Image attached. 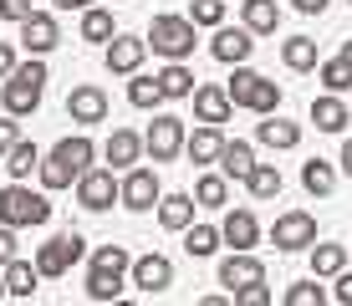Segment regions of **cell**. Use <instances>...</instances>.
Instances as JSON below:
<instances>
[{
  "label": "cell",
  "instance_id": "27",
  "mask_svg": "<svg viewBox=\"0 0 352 306\" xmlns=\"http://www.w3.org/2000/svg\"><path fill=\"white\" fill-rule=\"evenodd\" d=\"M347 271V245H311V281L342 276Z\"/></svg>",
  "mask_w": 352,
  "mask_h": 306
},
{
  "label": "cell",
  "instance_id": "41",
  "mask_svg": "<svg viewBox=\"0 0 352 306\" xmlns=\"http://www.w3.org/2000/svg\"><path fill=\"white\" fill-rule=\"evenodd\" d=\"M230 306H271V286H245V291H235V301Z\"/></svg>",
  "mask_w": 352,
  "mask_h": 306
},
{
  "label": "cell",
  "instance_id": "2",
  "mask_svg": "<svg viewBox=\"0 0 352 306\" xmlns=\"http://www.w3.org/2000/svg\"><path fill=\"white\" fill-rule=\"evenodd\" d=\"M41 97H46V61H41V56L21 61V67L6 77V87H0L6 118H26V113H36V107H41Z\"/></svg>",
  "mask_w": 352,
  "mask_h": 306
},
{
  "label": "cell",
  "instance_id": "14",
  "mask_svg": "<svg viewBox=\"0 0 352 306\" xmlns=\"http://www.w3.org/2000/svg\"><path fill=\"white\" fill-rule=\"evenodd\" d=\"M67 118H72V122H107V92L92 87V82L72 87V97H67Z\"/></svg>",
  "mask_w": 352,
  "mask_h": 306
},
{
  "label": "cell",
  "instance_id": "34",
  "mask_svg": "<svg viewBox=\"0 0 352 306\" xmlns=\"http://www.w3.org/2000/svg\"><path fill=\"white\" fill-rule=\"evenodd\" d=\"M225 199H230V184L220 174H204L199 184H194V204H204V210H220Z\"/></svg>",
  "mask_w": 352,
  "mask_h": 306
},
{
  "label": "cell",
  "instance_id": "25",
  "mask_svg": "<svg viewBox=\"0 0 352 306\" xmlns=\"http://www.w3.org/2000/svg\"><path fill=\"white\" fill-rule=\"evenodd\" d=\"M159 219H164V230H189L194 225V194H164Z\"/></svg>",
  "mask_w": 352,
  "mask_h": 306
},
{
  "label": "cell",
  "instance_id": "46",
  "mask_svg": "<svg viewBox=\"0 0 352 306\" xmlns=\"http://www.w3.org/2000/svg\"><path fill=\"white\" fill-rule=\"evenodd\" d=\"M337 301H342V306H352V271H342V276H337Z\"/></svg>",
  "mask_w": 352,
  "mask_h": 306
},
{
  "label": "cell",
  "instance_id": "45",
  "mask_svg": "<svg viewBox=\"0 0 352 306\" xmlns=\"http://www.w3.org/2000/svg\"><path fill=\"white\" fill-rule=\"evenodd\" d=\"M10 72H16V46L0 41V77H10Z\"/></svg>",
  "mask_w": 352,
  "mask_h": 306
},
{
  "label": "cell",
  "instance_id": "36",
  "mask_svg": "<svg viewBox=\"0 0 352 306\" xmlns=\"http://www.w3.org/2000/svg\"><path fill=\"white\" fill-rule=\"evenodd\" d=\"M82 41H113V10H82Z\"/></svg>",
  "mask_w": 352,
  "mask_h": 306
},
{
  "label": "cell",
  "instance_id": "8",
  "mask_svg": "<svg viewBox=\"0 0 352 306\" xmlns=\"http://www.w3.org/2000/svg\"><path fill=\"white\" fill-rule=\"evenodd\" d=\"M143 149L153 153V164H168V158L184 153V118L174 113H159L148 122V133H143Z\"/></svg>",
  "mask_w": 352,
  "mask_h": 306
},
{
  "label": "cell",
  "instance_id": "53",
  "mask_svg": "<svg viewBox=\"0 0 352 306\" xmlns=\"http://www.w3.org/2000/svg\"><path fill=\"white\" fill-rule=\"evenodd\" d=\"M0 296H6V281H0Z\"/></svg>",
  "mask_w": 352,
  "mask_h": 306
},
{
  "label": "cell",
  "instance_id": "31",
  "mask_svg": "<svg viewBox=\"0 0 352 306\" xmlns=\"http://www.w3.org/2000/svg\"><path fill=\"white\" fill-rule=\"evenodd\" d=\"M0 281H6V291H10V296H31L41 276H36V265H31V261H10L6 271H0Z\"/></svg>",
  "mask_w": 352,
  "mask_h": 306
},
{
  "label": "cell",
  "instance_id": "4",
  "mask_svg": "<svg viewBox=\"0 0 352 306\" xmlns=\"http://www.w3.org/2000/svg\"><path fill=\"white\" fill-rule=\"evenodd\" d=\"M225 97H230V107H250L261 118H276V107H281V87L271 77H261V72H250V67H235Z\"/></svg>",
  "mask_w": 352,
  "mask_h": 306
},
{
  "label": "cell",
  "instance_id": "44",
  "mask_svg": "<svg viewBox=\"0 0 352 306\" xmlns=\"http://www.w3.org/2000/svg\"><path fill=\"white\" fill-rule=\"evenodd\" d=\"M10 261H21V255H16V230H6V225H0V271H6Z\"/></svg>",
  "mask_w": 352,
  "mask_h": 306
},
{
  "label": "cell",
  "instance_id": "19",
  "mask_svg": "<svg viewBox=\"0 0 352 306\" xmlns=\"http://www.w3.org/2000/svg\"><path fill=\"white\" fill-rule=\"evenodd\" d=\"M250 174H256V149H250L245 138L225 143V149H220V179H225V184H230V179H240V184H245Z\"/></svg>",
  "mask_w": 352,
  "mask_h": 306
},
{
  "label": "cell",
  "instance_id": "32",
  "mask_svg": "<svg viewBox=\"0 0 352 306\" xmlns=\"http://www.w3.org/2000/svg\"><path fill=\"white\" fill-rule=\"evenodd\" d=\"M6 168H10V179L21 184V179L31 174V168H41V149H36V143H26V138H21L16 149L6 153Z\"/></svg>",
  "mask_w": 352,
  "mask_h": 306
},
{
  "label": "cell",
  "instance_id": "40",
  "mask_svg": "<svg viewBox=\"0 0 352 306\" xmlns=\"http://www.w3.org/2000/svg\"><path fill=\"white\" fill-rule=\"evenodd\" d=\"M322 87H327V97H337V92H347L352 87V67H342V61H322Z\"/></svg>",
  "mask_w": 352,
  "mask_h": 306
},
{
  "label": "cell",
  "instance_id": "49",
  "mask_svg": "<svg viewBox=\"0 0 352 306\" xmlns=\"http://www.w3.org/2000/svg\"><path fill=\"white\" fill-rule=\"evenodd\" d=\"M342 168H347V179H352V138L342 143Z\"/></svg>",
  "mask_w": 352,
  "mask_h": 306
},
{
  "label": "cell",
  "instance_id": "37",
  "mask_svg": "<svg viewBox=\"0 0 352 306\" xmlns=\"http://www.w3.org/2000/svg\"><path fill=\"white\" fill-rule=\"evenodd\" d=\"M189 26L199 31V26H214L220 31L225 26V0H194L189 6Z\"/></svg>",
  "mask_w": 352,
  "mask_h": 306
},
{
  "label": "cell",
  "instance_id": "50",
  "mask_svg": "<svg viewBox=\"0 0 352 306\" xmlns=\"http://www.w3.org/2000/svg\"><path fill=\"white\" fill-rule=\"evenodd\" d=\"M199 306H230V296H199Z\"/></svg>",
  "mask_w": 352,
  "mask_h": 306
},
{
  "label": "cell",
  "instance_id": "39",
  "mask_svg": "<svg viewBox=\"0 0 352 306\" xmlns=\"http://www.w3.org/2000/svg\"><path fill=\"white\" fill-rule=\"evenodd\" d=\"M286 306H327V286L296 281V286H286Z\"/></svg>",
  "mask_w": 352,
  "mask_h": 306
},
{
  "label": "cell",
  "instance_id": "26",
  "mask_svg": "<svg viewBox=\"0 0 352 306\" xmlns=\"http://www.w3.org/2000/svg\"><path fill=\"white\" fill-rule=\"evenodd\" d=\"M220 149H225L220 128H199L194 138H184V153L194 158V164H220Z\"/></svg>",
  "mask_w": 352,
  "mask_h": 306
},
{
  "label": "cell",
  "instance_id": "52",
  "mask_svg": "<svg viewBox=\"0 0 352 306\" xmlns=\"http://www.w3.org/2000/svg\"><path fill=\"white\" fill-rule=\"evenodd\" d=\"M113 306H138V301H113Z\"/></svg>",
  "mask_w": 352,
  "mask_h": 306
},
{
  "label": "cell",
  "instance_id": "47",
  "mask_svg": "<svg viewBox=\"0 0 352 306\" xmlns=\"http://www.w3.org/2000/svg\"><path fill=\"white\" fill-rule=\"evenodd\" d=\"M291 6H296L301 16H322V10H327V0H291Z\"/></svg>",
  "mask_w": 352,
  "mask_h": 306
},
{
  "label": "cell",
  "instance_id": "30",
  "mask_svg": "<svg viewBox=\"0 0 352 306\" xmlns=\"http://www.w3.org/2000/svg\"><path fill=\"white\" fill-rule=\"evenodd\" d=\"M332 184H337V174H332L327 158H307L301 164V189L307 194H332Z\"/></svg>",
  "mask_w": 352,
  "mask_h": 306
},
{
  "label": "cell",
  "instance_id": "5",
  "mask_svg": "<svg viewBox=\"0 0 352 306\" xmlns=\"http://www.w3.org/2000/svg\"><path fill=\"white\" fill-rule=\"evenodd\" d=\"M46 219H52V204H46V194H31L26 184H6V189H0V225H6V230L46 225Z\"/></svg>",
  "mask_w": 352,
  "mask_h": 306
},
{
  "label": "cell",
  "instance_id": "16",
  "mask_svg": "<svg viewBox=\"0 0 352 306\" xmlns=\"http://www.w3.org/2000/svg\"><path fill=\"white\" fill-rule=\"evenodd\" d=\"M210 52H214V61H225V67H245L250 52H256V41H250L245 26H240V31L220 26V31H214V41H210Z\"/></svg>",
  "mask_w": 352,
  "mask_h": 306
},
{
  "label": "cell",
  "instance_id": "48",
  "mask_svg": "<svg viewBox=\"0 0 352 306\" xmlns=\"http://www.w3.org/2000/svg\"><path fill=\"white\" fill-rule=\"evenodd\" d=\"M62 10H92V0H56Z\"/></svg>",
  "mask_w": 352,
  "mask_h": 306
},
{
  "label": "cell",
  "instance_id": "23",
  "mask_svg": "<svg viewBox=\"0 0 352 306\" xmlns=\"http://www.w3.org/2000/svg\"><path fill=\"white\" fill-rule=\"evenodd\" d=\"M102 153H107V164H113V168H133V164H138V153H143V138L133 128H113V138H107Z\"/></svg>",
  "mask_w": 352,
  "mask_h": 306
},
{
  "label": "cell",
  "instance_id": "21",
  "mask_svg": "<svg viewBox=\"0 0 352 306\" xmlns=\"http://www.w3.org/2000/svg\"><path fill=\"white\" fill-rule=\"evenodd\" d=\"M240 21H245L250 36H271L281 26V6H276V0H245V6H240Z\"/></svg>",
  "mask_w": 352,
  "mask_h": 306
},
{
  "label": "cell",
  "instance_id": "12",
  "mask_svg": "<svg viewBox=\"0 0 352 306\" xmlns=\"http://www.w3.org/2000/svg\"><path fill=\"white\" fill-rule=\"evenodd\" d=\"M56 41H62V26H56V16H46V10H31V16L21 21V46H26V56H46Z\"/></svg>",
  "mask_w": 352,
  "mask_h": 306
},
{
  "label": "cell",
  "instance_id": "15",
  "mask_svg": "<svg viewBox=\"0 0 352 306\" xmlns=\"http://www.w3.org/2000/svg\"><path fill=\"white\" fill-rule=\"evenodd\" d=\"M220 286H230V291L265 286V265L256 261V255H225L220 261Z\"/></svg>",
  "mask_w": 352,
  "mask_h": 306
},
{
  "label": "cell",
  "instance_id": "7",
  "mask_svg": "<svg viewBox=\"0 0 352 306\" xmlns=\"http://www.w3.org/2000/svg\"><path fill=\"white\" fill-rule=\"evenodd\" d=\"M82 245H87V240H82L77 230H62V235H52L41 250H36V276H67L72 265L82 261Z\"/></svg>",
  "mask_w": 352,
  "mask_h": 306
},
{
  "label": "cell",
  "instance_id": "20",
  "mask_svg": "<svg viewBox=\"0 0 352 306\" xmlns=\"http://www.w3.org/2000/svg\"><path fill=\"white\" fill-rule=\"evenodd\" d=\"M194 113H199L204 128L230 122V97H225V87H194Z\"/></svg>",
  "mask_w": 352,
  "mask_h": 306
},
{
  "label": "cell",
  "instance_id": "35",
  "mask_svg": "<svg viewBox=\"0 0 352 306\" xmlns=\"http://www.w3.org/2000/svg\"><path fill=\"white\" fill-rule=\"evenodd\" d=\"M245 184H250L256 199H276V194H281V168L276 164H256V174H250Z\"/></svg>",
  "mask_w": 352,
  "mask_h": 306
},
{
  "label": "cell",
  "instance_id": "10",
  "mask_svg": "<svg viewBox=\"0 0 352 306\" xmlns=\"http://www.w3.org/2000/svg\"><path fill=\"white\" fill-rule=\"evenodd\" d=\"M118 199L128 204V210H153V204L164 199V189H159V174L153 168H128V179H118Z\"/></svg>",
  "mask_w": 352,
  "mask_h": 306
},
{
  "label": "cell",
  "instance_id": "1",
  "mask_svg": "<svg viewBox=\"0 0 352 306\" xmlns=\"http://www.w3.org/2000/svg\"><path fill=\"white\" fill-rule=\"evenodd\" d=\"M92 158H97L92 138H87V133H72V138H62L52 153L41 158V184H46V189H67L72 179H82L92 168Z\"/></svg>",
  "mask_w": 352,
  "mask_h": 306
},
{
  "label": "cell",
  "instance_id": "11",
  "mask_svg": "<svg viewBox=\"0 0 352 306\" xmlns=\"http://www.w3.org/2000/svg\"><path fill=\"white\" fill-rule=\"evenodd\" d=\"M118 199V174L113 168H87V174L77 179V204L82 210H113Z\"/></svg>",
  "mask_w": 352,
  "mask_h": 306
},
{
  "label": "cell",
  "instance_id": "13",
  "mask_svg": "<svg viewBox=\"0 0 352 306\" xmlns=\"http://www.w3.org/2000/svg\"><path fill=\"white\" fill-rule=\"evenodd\" d=\"M128 276H133V286L138 291H168L174 286V261H168V255H138V261L128 265Z\"/></svg>",
  "mask_w": 352,
  "mask_h": 306
},
{
  "label": "cell",
  "instance_id": "22",
  "mask_svg": "<svg viewBox=\"0 0 352 306\" xmlns=\"http://www.w3.org/2000/svg\"><path fill=\"white\" fill-rule=\"evenodd\" d=\"M311 122H317V133H342L352 122V113L342 97H311Z\"/></svg>",
  "mask_w": 352,
  "mask_h": 306
},
{
  "label": "cell",
  "instance_id": "17",
  "mask_svg": "<svg viewBox=\"0 0 352 306\" xmlns=\"http://www.w3.org/2000/svg\"><path fill=\"white\" fill-rule=\"evenodd\" d=\"M143 36H113L107 41V72H118V77H133V72L143 67Z\"/></svg>",
  "mask_w": 352,
  "mask_h": 306
},
{
  "label": "cell",
  "instance_id": "9",
  "mask_svg": "<svg viewBox=\"0 0 352 306\" xmlns=\"http://www.w3.org/2000/svg\"><path fill=\"white\" fill-rule=\"evenodd\" d=\"M271 240H276V250H307V245H317V219L307 210H286L271 225Z\"/></svg>",
  "mask_w": 352,
  "mask_h": 306
},
{
  "label": "cell",
  "instance_id": "33",
  "mask_svg": "<svg viewBox=\"0 0 352 306\" xmlns=\"http://www.w3.org/2000/svg\"><path fill=\"white\" fill-rule=\"evenodd\" d=\"M184 250L194 255V261L214 255V250H220V230H214V225H189V235H184Z\"/></svg>",
  "mask_w": 352,
  "mask_h": 306
},
{
  "label": "cell",
  "instance_id": "28",
  "mask_svg": "<svg viewBox=\"0 0 352 306\" xmlns=\"http://www.w3.org/2000/svg\"><path fill=\"white\" fill-rule=\"evenodd\" d=\"M281 61H286L291 72H311V67H322L317 41H311V36H291V41L281 46Z\"/></svg>",
  "mask_w": 352,
  "mask_h": 306
},
{
  "label": "cell",
  "instance_id": "42",
  "mask_svg": "<svg viewBox=\"0 0 352 306\" xmlns=\"http://www.w3.org/2000/svg\"><path fill=\"white\" fill-rule=\"evenodd\" d=\"M16 143H21V122L16 118H0V158L16 149Z\"/></svg>",
  "mask_w": 352,
  "mask_h": 306
},
{
  "label": "cell",
  "instance_id": "24",
  "mask_svg": "<svg viewBox=\"0 0 352 306\" xmlns=\"http://www.w3.org/2000/svg\"><path fill=\"white\" fill-rule=\"evenodd\" d=\"M256 138L265 143V149H296L301 143V122H286V118H265L256 128Z\"/></svg>",
  "mask_w": 352,
  "mask_h": 306
},
{
  "label": "cell",
  "instance_id": "29",
  "mask_svg": "<svg viewBox=\"0 0 352 306\" xmlns=\"http://www.w3.org/2000/svg\"><path fill=\"white\" fill-rule=\"evenodd\" d=\"M153 82H159L164 97H194V72L184 67V61H168V67H164Z\"/></svg>",
  "mask_w": 352,
  "mask_h": 306
},
{
  "label": "cell",
  "instance_id": "18",
  "mask_svg": "<svg viewBox=\"0 0 352 306\" xmlns=\"http://www.w3.org/2000/svg\"><path fill=\"white\" fill-rule=\"evenodd\" d=\"M220 240H225V245H235V255H250V245L261 240L256 215H250V210H230V215H225V225H220Z\"/></svg>",
  "mask_w": 352,
  "mask_h": 306
},
{
  "label": "cell",
  "instance_id": "38",
  "mask_svg": "<svg viewBox=\"0 0 352 306\" xmlns=\"http://www.w3.org/2000/svg\"><path fill=\"white\" fill-rule=\"evenodd\" d=\"M128 102L148 113V107L164 102V92H159V82H153V77H133V82H128Z\"/></svg>",
  "mask_w": 352,
  "mask_h": 306
},
{
  "label": "cell",
  "instance_id": "43",
  "mask_svg": "<svg viewBox=\"0 0 352 306\" xmlns=\"http://www.w3.org/2000/svg\"><path fill=\"white\" fill-rule=\"evenodd\" d=\"M26 16H31V0H0V21H16L21 26Z\"/></svg>",
  "mask_w": 352,
  "mask_h": 306
},
{
  "label": "cell",
  "instance_id": "6",
  "mask_svg": "<svg viewBox=\"0 0 352 306\" xmlns=\"http://www.w3.org/2000/svg\"><path fill=\"white\" fill-rule=\"evenodd\" d=\"M194 26H189V16H153V26H148V41L143 46H153L159 56H168V61H184L189 52H194Z\"/></svg>",
  "mask_w": 352,
  "mask_h": 306
},
{
  "label": "cell",
  "instance_id": "51",
  "mask_svg": "<svg viewBox=\"0 0 352 306\" xmlns=\"http://www.w3.org/2000/svg\"><path fill=\"white\" fill-rule=\"evenodd\" d=\"M337 61H342V67H352V41L342 46V56H337Z\"/></svg>",
  "mask_w": 352,
  "mask_h": 306
},
{
  "label": "cell",
  "instance_id": "3",
  "mask_svg": "<svg viewBox=\"0 0 352 306\" xmlns=\"http://www.w3.org/2000/svg\"><path fill=\"white\" fill-rule=\"evenodd\" d=\"M128 265H133V255L123 250V245H97L92 265H87V296L113 306L118 291H123V281H128Z\"/></svg>",
  "mask_w": 352,
  "mask_h": 306
}]
</instances>
